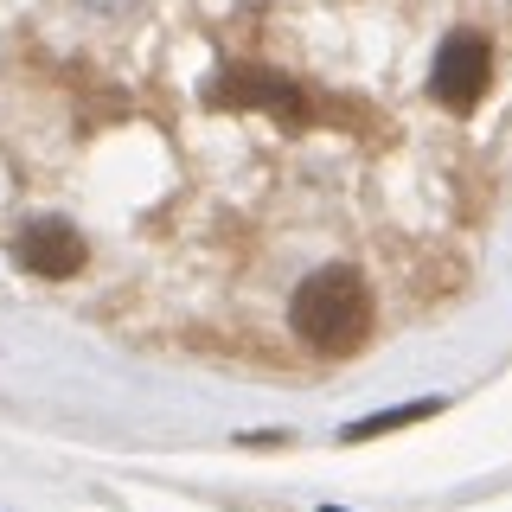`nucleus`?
Returning a JSON list of instances; mask_svg holds the SVG:
<instances>
[{"mask_svg": "<svg viewBox=\"0 0 512 512\" xmlns=\"http://www.w3.org/2000/svg\"><path fill=\"white\" fill-rule=\"evenodd\" d=\"M493 84V45L480 32H448L442 52H436V71H429V96L442 109H474Z\"/></svg>", "mask_w": 512, "mask_h": 512, "instance_id": "obj_2", "label": "nucleus"}, {"mask_svg": "<svg viewBox=\"0 0 512 512\" xmlns=\"http://www.w3.org/2000/svg\"><path fill=\"white\" fill-rule=\"evenodd\" d=\"M13 256H20V269H32V276H77L90 263V244L64 218H32L20 231V244H13Z\"/></svg>", "mask_w": 512, "mask_h": 512, "instance_id": "obj_3", "label": "nucleus"}, {"mask_svg": "<svg viewBox=\"0 0 512 512\" xmlns=\"http://www.w3.org/2000/svg\"><path fill=\"white\" fill-rule=\"evenodd\" d=\"M288 320H295L301 346H314L320 359H346V352H359L372 340V288H365L359 269L327 263L295 288Z\"/></svg>", "mask_w": 512, "mask_h": 512, "instance_id": "obj_1", "label": "nucleus"}, {"mask_svg": "<svg viewBox=\"0 0 512 512\" xmlns=\"http://www.w3.org/2000/svg\"><path fill=\"white\" fill-rule=\"evenodd\" d=\"M77 7H84V13H135L141 0H77Z\"/></svg>", "mask_w": 512, "mask_h": 512, "instance_id": "obj_4", "label": "nucleus"}, {"mask_svg": "<svg viewBox=\"0 0 512 512\" xmlns=\"http://www.w3.org/2000/svg\"><path fill=\"white\" fill-rule=\"evenodd\" d=\"M327 512H340V506H327Z\"/></svg>", "mask_w": 512, "mask_h": 512, "instance_id": "obj_5", "label": "nucleus"}]
</instances>
